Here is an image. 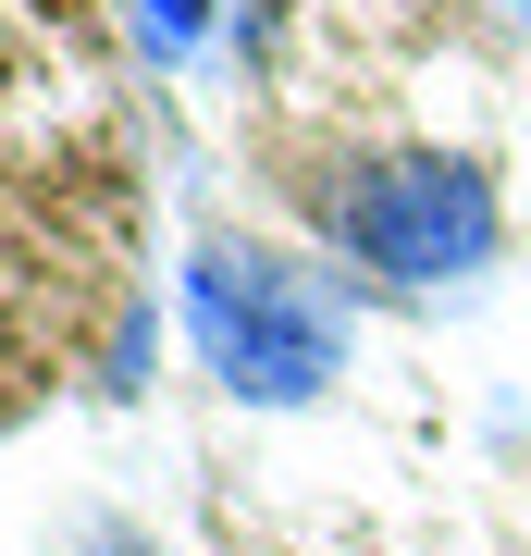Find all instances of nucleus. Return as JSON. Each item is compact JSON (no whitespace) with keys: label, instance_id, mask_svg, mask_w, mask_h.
<instances>
[{"label":"nucleus","instance_id":"4","mask_svg":"<svg viewBox=\"0 0 531 556\" xmlns=\"http://www.w3.org/2000/svg\"><path fill=\"white\" fill-rule=\"evenodd\" d=\"M87 556H149V544H137V532H99V544H87Z\"/></svg>","mask_w":531,"mask_h":556},{"label":"nucleus","instance_id":"3","mask_svg":"<svg viewBox=\"0 0 531 556\" xmlns=\"http://www.w3.org/2000/svg\"><path fill=\"white\" fill-rule=\"evenodd\" d=\"M137 13H149V50H186L211 25V0H137Z\"/></svg>","mask_w":531,"mask_h":556},{"label":"nucleus","instance_id":"2","mask_svg":"<svg viewBox=\"0 0 531 556\" xmlns=\"http://www.w3.org/2000/svg\"><path fill=\"white\" fill-rule=\"evenodd\" d=\"M321 211H334L346 260H371L395 285H457V273L494 260V186L470 161H445V149H395L371 174H346Z\"/></svg>","mask_w":531,"mask_h":556},{"label":"nucleus","instance_id":"1","mask_svg":"<svg viewBox=\"0 0 531 556\" xmlns=\"http://www.w3.org/2000/svg\"><path fill=\"white\" fill-rule=\"evenodd\" d=\"M186 334L211 358V383L248 396V408H296L346 371V298L321 273H296L285 248H248V236H198Z\"/></svg>","mask_w":531,"mask_h":556}]
</instances>
